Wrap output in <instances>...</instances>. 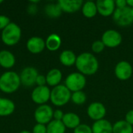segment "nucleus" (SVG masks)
Masks as SVG:
<instances>
[{
	"instance_id": "nucleus-1",
	"label": "nucleus",
	"mask_w": 133,
	"mask_h": 133,
	"mask_svg": "<svg viewBox=\"0 0 133 133\" xmlns=\"http://www.w3.org/2000/svg\"><path fill=\"white\" fill-rule=\"evenodd\" d=\"M76 66L83 75H94L99 68L97 58L91 53L83 52L77 56Z\"/></svg>"
},
{
	"instance_id": "nucleus-2",
	"label": "nucleus",
	"mask_w": 133,
	"mask_h": 133,
	"mask_svg": "<svg viewBox=\"0 0 133 133\" xmlns=\"http://www.w3.org/2000/svg\"><path fill=\"white\" fill-rule=\"evenodd\" d=\"M20 78L16 72L7 71L0 76V90L5 94L16 92L20 86Z\"/></svg>"
},
{
	"instance_id": "nucleus-3",
	"label": "nucleus",
	"mask_w": 133,
	"mask_h": 133,
	"mask_svg": "<svg viewBox=\"0 0 133 133\" xmlns=\"http://www.w3.org/2000/svg\"><path fill=\"white\" fill-rule=\"evenodd\" d=\"M22 32L20 27L15 23H10L2 31L1 38L2 42L8 46L16 44L21 38Z\"/></svg>"
},
{
	"instance_id": "nucleus-4",
	"label": "nucleus",
	"mask_w": 133,
	"mask_h": 133,
	"mask_svg": "<svg viewBox=\"0 0 133 133\" xmlns=\"http://www.w3.org/2000/svg\"><path fill=\"white\" fill-rule=\"evenodd\" d=\"M71 91L65 85H58L51 90L50 100L58 107L66 104L71 99Z\"/></svg>"
},
{
	"instance_id": "nucleus-5",
	"label": "nucleus",
	"mask_w": 133,
	"mask_h": 133,
	"mask_svg": "<svg viewBox=\"0 0 133 133\" xmlns=\"http://www.w3.org/2000/svg\"><path fill=\"white\" fill-rule=\"evenodd\" d=\"M86 83V77L80 72L70 73L65 81V86L73 93L82 90L85 87Z\"/></svg>"
},
{
	"instance_id": "nucleus-6",
	"label": "nucleus",
	"mask_w": 133,
	"mask_h": 133,
	"mask_svg": "<svg viewBox=\"0 0 133 133\" xmlns=\"http://www.w3.org/2000/svg\"><path fill=\"white\" fill-rule=\"evenodd\" d=\"M114 21L119 26H126L133 23V15L132 8L126 6L125 8H117L113 13Z\"/></svg>"
},
{
	"instance_id": "nucleus-7",
	"label": "nucleus",
	"mask_w": 133,
	"mask_h": 133,
	"mask_svg": "<svg viewBox=\"0 0 133 133\" xmlns=\"http://www.w3.org/2000/svg\"><path fill=\"white\" fill-rule=\"evenodd\" d=\"M54 111L49 105L42 104L37 108L34 111V119L38 124L46 125L52 121Z\"/></svg>"
},
{
	"instance_id": "nucleus-8",
	"label": "nucleus",
	"mask_w": 133,
	"mask_h": 133,
	"mask_svg": "<svg viewBox=\"0 0 133 133\" xmlns=\"http://www.w3.org/2000/svg\"><path fill=\"white\" fill-rule=\"evenodd\" d=\"M37 70L32 66L24 68L19 74L20 83L26 87H30L36 84V79L38 76Z\"/></svg>"
},
{
	"instance_id": "nucleus-9",
	"label": "nucleus",
	"mask_w": 133,
	"mask_h": 133,
	"mask_svg": "<svg viewBox=\"0 0 133 133\" xmlns=\"http://www.w3.org/2000/svg\"><path fill=\"white\" fill-rule=\"evenodd\" d=\"M50 97L51 90L47 86L37 87L33 90L31 94L32 101L40 105L45 104V103L50 100Z\"/></svg>"
},
{
	"instance_id": "nucleus-10",
	"label": "nucleus",
	"mask_w": 133,
	"mask_h": 133,
	"mask_svg": "<svg viewBox=\"0 0 133 133\" xmlns=\"http://www.w3.org/2000/svg\"><path fill=\"white\" fill-rule=\"evenodd\" d=\"M102 42L108 48H115L121 44L122 37L121 34L115 30H108L102 35Z\"/></svg>"
},
{
	"instance_id": "nucleus-11",
	"label": "nucleus",
	"mask_w": 133,
	"mask_h": 133,
	"mask_svg": "<svg viewBox=\"0 0 133 133\" xmlns=\"http://www.w3.org/2000/svg\"><path fill=\"white\" fill-rule=\"evenodd\" d=\"M132 67L131 64L126 61L119 62L115 69V74L120 80H127L132 75Z\"/></svg>"
},
{
	"instance_id": "nucleus-12",
	"label": "nucleus",
	"mask_w": 133,
	"mask_h": 133,
	"mask_svg": "<svg viewBox=\"0 0 133 133\" xmlns=\"http://www.w3.org/2000/svg\"><path fill=\"white\" fill-rule=\"evenodd\" d=\"M87 115L88 116L96 121H99L104 119L106 115V108L102 103L100 102H94L90 104L87 108Z\"/></svg>"
},
{
	"instance_id": "nucleus-13",
	"label": "nucleus",
	"mask_w": 133,
	"mask_h": 133,
	"mask_svg": "<svg viewBox=\"0 0 133 133\" xmlns=\"http://www.w3.org/2000/svg\"><path fill=\"white\" fill-rule=\"evenodd\" d=\"M96 5L97 12L104 16L113 15L115 10V2L113 0H97Z\"/></svg>"
},
{
	"instance_id": "nucleus-14",
	"label": "nucleus",
	"mask_w": 133,
	"mask_h": 133,
	"mask_svg": "<svg viewBox=\"0 0 133 133\" xmlns=\"http://www.w3.org/2000/svg\"><path fill=\"white\" fill-rule=\"evenodd\" d=\"M45 47V41L40 37H32L26 42L27 50L33 54L42 52Z\"/></svg>"
},
{
	"instance_id": "nucleus-15",
	"label": "nucleus",
	"mask_w": 133,
	"mask_h": 133,
	"mask_svg": "<svg viewBox=\"0 0 133 133\" xmlns=\"http://www.w3.org/2000/svg\"><path fill=\"white\" fill-rule=\"evenodd\" d=\"M61 9L68 13H73L83 6L82 0H59L58 2Z\"/></svg>"
},
{
	"instance_id": "nucleus-16",
	"label": "nucleus",
	"mask_w": 133,
	"mask_h": 133,
	"mask_svg": "<svg viewBox=\"0 0 133 133\" xmlns=\"http://www.w3.org/2000/svg\"><path fill=\"white\" fill-rule=\"evenodd\" d=\"M91 129L93 133H113V125L105 119L96 121Z\"/></svg>"
},
{
	"instance_id": "nucleus-17",
	"label": "nucleus",
	"mask_w": 133,
	"mask_h": 133,
	"mask_svg": "<svg viewBox=\"0 0 133 133\" xmlns=\"http://www.w3.org/2000/svg\"><path fill=\"white\" fill-rule=\"evenodd\" d=\"M16 58L14 55L9 51L2 50L0 51V65L5 69H10L14 66Z\"/></svg>"
},
{
	"instance_id": "nucleus-18",
	"label": "nucleus",
	"mask_w": 133,
	"mask_h": 133,
	"mask_svg": "<svg viewBox=\"0 0 133 133\" xmlns=\"http://www.w3.org/2000/svg\"><path fill=\"white\" fill-rule=\"evenodd\" d=\"M15 111V104L8 98L0 97V117L9 116Z\"/></svg>"
},
{
	"instance_id": "nucleus-19",
	"label": "nucleus",
	"mask_w": 133,
	"mask_h": 133,
	"mask_svg": "<svg viewBox=\"0 0 133 133\" xmlns=\"http://www.w3.org/2000/svg\"><path fill=\"white\" fill-rule=\"evenodd\" d=\"M62 122L65 126V128H69V129H75L77 126L80 125L79 117L76 114L72 112H69L65 114Z\"/></svg>"
},
{
	"instance_id": "nucleus-20",
	"label": "nucleus",
	"mask_w": 133,
	"mask_h": 133,
	"mask_svg": "<svg viewBox=\"0 0 133 133\" xmlns=\"http://www.w3.org/2000/svg\"><path fill=\"white\" fill-rule=\"evenodd\" d=\"M62 79V72L58 69H51L46 76V82L51 87H56L59 85Z\"/></svg>"
},
{
	"instance_id": "nucleus-21",
	"label": "nucleus",
	"mask_w": 133,
	"mask_h": 133,
	"mask_svg": "<svg viewBox=\"0 0 133 133\" xmlns=\"http://www.w3.org/2000/svg\"><path fill=\"white\" fill-rule=\"evenodd\" d=\"M61 44H62L61 37L56 34H50L45 41V46L51 51H57L61 47Z\"/></svg>"
},
{
	"instance_id": "nucleus-22",
	"label": "nucleus",
	"mask_w": 133,
	"mask_h": 133,
	"mask_svg": "<svg viewBox=\"0 0 133 133\" xmlns=\"http://www.w3.org/2000/svg\"><path fill=\"white\" fill-rule=\"evenodd\" d=\"M76 56L75 53L70 50H65L63 51L59 56V60L61 63L65 66H71L76 64Z\"/></svg>"
},
{
	"instance_id": "nucleus-23",
	"label": "nucleus",
	"mask_w": 133,
	"mask_h": 133,
	"mask_svg": "<svg viewBox=\"0 0 133 133\" xmlns=\"http://www.w3.org/2000/svg\"><path fill=\"white\" fill-rule=\"evenodd\" d=\"M82 12L84 16L87 18H92L96 16L97 12V8L96 2L93 1L86 2L82 6Z\"/></svg>"
},
{
	"instance_id": "nucleus-24",
	"label": "nucleus",
	"mask_w": 133,
	"mask_h": 133,
	"mask_svg": "<svg viewBox=\"0 0 133 133\" xmlns=\"http://www.w3.org/2000/svg\"><path fill=\"white\" fill-rule=\"evenodd\" d=\"M113 133H133L132 125L125 120L118 121L113 125Z\"/></svg>"
},
{
	"instance_id": "nucleus-25",
	"label": "nucleus",
	"mask_w": 133,
	"mask_h": 133,
	"mask_svg": "<svg viewBox=\"0 0 133 133\" xmlns=\"http://www.w3.org/2000/svg\"><path fill=\"white\" fill-rule=\"evenodd\" d=\"M47 127V133H65V126L62 121L52 120L50 122Z\"/></svg>"
},
{
	"instance_id": "nucleus-26",
	"label": "nucleus",
	"mask_w": 133,
	"mask_h": 133,
	"mask_svg": "<svg viewBox=\"0 0 133 133\" xmlns=\"http://www.w3.org/2000/svg\"><path fill=\"white\" fill-rule=\"evenodd\" d=\"M44 12L46 15L51 18H58L61 16L62 10L58 3H50L46 5Z\"/></svg>"
},
{
	"instance_id": "nucleus-27",
	"label": "nucleus",
	"mask_w": 133,
	"mask_h": 133,
	"mask_svg": "<svg viewBox=\"0 0 133 133\" xmlns=\"http://www.w3.org/2000/svg\"><path fill=\"white\" fill-rule=\"evenodd\" d=\"M71 100L74 104H76L77 105H81L86 102L87 95L82 90L76 91V92L72 93V94L71 95Z\"/></svg>"
},
{
	"instance_id": "nucleus-28",
	"label": "nucleus",
	"mask_w": 133,
	"mask_h": 133,
	"mask_svg": "<svg viewBox=\"0 0 133 133\" xmlns=\"http://www.w3.org/2000/svg\"><path fill=\"white\" fill-rule=\"evenodd\" d=\"M105 45L102 42V41H95L92 44V50L95 53H101L104 51Z\"/></svg>"
},
{
	"instance_id": "nucleus-29",
	"label": "nucleus",
	"mask_w": 133,
	"mask_h": 133,
	"mask_svg": "<svg viewBox=\"0 0 133 133\" xmlns=\"http://www.w3.org/2000/svg\"><path fill=\"white\" fill-rule=\"evenodd\" d=\"M74 133H93L92 129L86 125V124H80L74 129Z\"/></svg>"
},
{
	"instance_id": "nucleus-30",
	"label": "nucleus",
	"mask_w": 133,
	"mask_h": 133,
	"mask_svg": "<svg viewBox=\"0 0 133 133\" xmlns=\"http://www.w3.org/2000/svg\"><path fill=\"white\" fill-rule=\"evenodd\" d=\"M10 23V19L8 16L0 15V30H4Z\"/></svg>"
},
{
	"instance_id": "nucleus-31",
	"label": "nucleus",
	"mask_w": 133,
	"mask_h": 133,
	"mask_svg": "<svg viewBox=\"0 0 133 133\" xmlns=\"http://www.w3.org/2000/svg\"><path fill=\"white\" fill-rule=\"evenodd\" d=\"M32 133H47V127L45 125L37 123V125H35L33 128Z\"/></svg>"
},
{
	"instance_id": "nucleus-32",
	"label": "nucleus",
	"mask_w": 133,
	"mask_h": 133,
	"mask_svg": "<svg viewBox=\"0 0 133 133\" xmlns=\"http://www.w3.org/2000/svg\"><path fill=\"white\" fill-rule=\"evenodd\" d=\"M47 83L46 82V76H43V75H38L36 79V84L37 85V87H42V86H45V84Z\"/></svg>"
},
{
	"instance_id": "nucleus-33",
	"label": "nucleus",
	"mask_w": 133,
	"mask_h": 133,
	"mask_svg": "<svg viewBox=\"0 0 133 133\" xmlns=\"http://www.w3.org/2000/svg\"><path fill=\"white\" fill-rule=\"evenodd\" d=\"M64 113L62 110H55L54 111V114H53V118H54V120H57V121H62V118H63V116H64Z\"/></svg>"
},
{
	"instance_id": "nucleus-34",
	"label": "nucleus",
	"mask_w": 133,
	"mask_h": 133,
	"mask_svg": "<svg viewBox=\"0 0 133 133\" xmlns=\"http://www.w3.org/2000/svg\"><path fill=\"white\" fill-rule=\"evenodd\" d=\"M125 121L131 125H133V110L127 112L125 115Z\"/></svg>"
},
{
	"instance_id": "nucleus-35",
	"label": "nucleus",
	"mask_w": 133,
	"mask_h": 133,
	"mask_svg": "<svg viewBox=\"0 0 133 133\" xmlns=\"http://www.w3.org/2000/svg\"><path fill=\"white\" fill-rule=\"evenodd\" d=\"M115 2L117 8H125L127 5V2L125 0H117Z\"/></svg>"
},
{
	"instance_id": "nucleus-36",
	"label": "nucleus",
	"mask_w": 133,
	"mask_h": 133,
	"mask_svg": "<svg viewBox=\"0 0 133 133\" xmlns=\"http://www.w3.org/2000/svg\"><path fill=\"white\" fill-rule=\"evenodd\" d=\"M29 13H35L37 12V7L34 5H30L28 8Z\"/></svg>"
},
{
	"instance_id": "nucleus-37",
	"label": "nucleus",
	"mask_w": 133,
	"mask_h": 133,
	"mask_svg": "<svg viewBox=\"0 0 133 133\" xmlns=\"http://www.w3.org/2000/svg\"><path fill=\"white\" fill-rule=\"evenodd\" d=\"M127 5H129V7L133 8V0H127Z\"/></svg>"
},
{
	"instance_id": "nucleus-38",
	"label": "nucleus",
	"mask_w": 133,
	"mask_h": 133,
	"mask_svg": "<svg viewBox=\"0 0 133 133\" xmlns=\"http://www.w3.org/2000/svg\"><path fill=\"white\" fill-rule=\"evenodd\" d=\"M19 133H31L29 131H26V130H23V131H21Z\"/></svg>"
},
{
	"instance_id": "nucleus-39",
	"label": "nucleus",
	"mask_w": 133,
	"mask_h": 133,
	"mask_svg": "<svg viewBox=\"0 0 133 133\" xmlns=\"http://www.w3.org/2000/svg\"><path fill=\"white\" fill-rule=\"evenodd\" d=\"M2 2H3V1H2V0H0V4L2 3Z\"/></svg>"
},
{
	"instance_id": "nucleus-40",
	"label": "nucleus",
	"mask_w": 133,
	"mask_h": 133,
	"mask_svg": "<svg viewBox=\"0 0 133 133\" xmlns=\"http://www.w3.org/2000/svg\"><path fill=\"white\" fill-rule=\"evenodd\" d=\"M132 13L133 15V8H132Z\"/></svg>"
}]
</instances>
